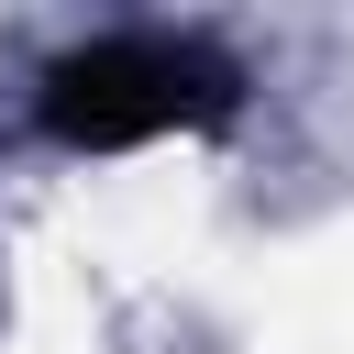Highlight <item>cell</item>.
Returning <instances> with one entry per match:
<instances>
[{
    "label": "cell",
    "mask_w": 354,
    "mask_h": 354,
    "mask_svg": "<svg viewBox=\"0 0 354 354\" xmlns=\"http://www.w3.org/2000/svg\"><path fill=\"white\" fill-rule=\"evenodd\" d=\"M243 66L210 44V33H166V22H133V33H88L66 44L44 77H33V122L44 144L66 155H122V144H166V133H221L243 111Z\"/></svg>",
    "instance_id": "6da1fadb"
}]
</instances>
